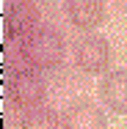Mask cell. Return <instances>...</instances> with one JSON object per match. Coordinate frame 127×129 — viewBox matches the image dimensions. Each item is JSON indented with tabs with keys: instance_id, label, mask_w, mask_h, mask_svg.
Returning <instances> with one entry per match:
<instances>
[{
	"instance_id": "8992f818",
	"label": "cell",
	"mask_w": 127,
	"mask_h": 129,
	"mask_svg": "<svg viewBox=\"0 0 127 129\" xmlns=\"http://www.w3.org/2000/svg\"><path fill=\"white\" fill-rule=\"evenodd\" d=\"M64 11L77 30H94L108 17V6L102 0H69L64 3Z\"/></svg>"
},
{
	"instance_id": "5b68a950",
	"label": "cell",
	"mask_w": 127,
	"mask_h": 129,
	"mask_svg": "<svg viewBox=\"0 0 127 129\" xmlns=\"http://www.w3.org/2000/svg\"><path fill=\"white\" fill-rule=\"evenodd\" d=\"M64 129H105V113L97 102L91 99H77V102L66 104V110L61 113Z\"/></svg>"
},
{
	"instance_id": "7a4b0ae2",
	"label": "cell",
	"mask_w": 127,
	"mask_h": 129,
	"mask_svg": "<svg viewBox=\"0 0 127 129\" xmlns=\"http://www.w3.org/2000/svg\"><path fill=\"white\" fill-rule=\"evenodd\" d=\"M6 93H8V99H6L8 104L28 113V110H36V107H44L47 82L36 72H20V74H11L6 80Z\"/></svg>"
},
{
	"instance_id": "9c48e42d",
	"label": "cell",
	"mask_w": 127,
	"mask_h": 129,
	"mask_svg": "<svg viewBox=\"0 0 127 129\" xmlns=\"http://www.w3.org/2000/svg\"><path fill=\"white\" fill-rule=\"evenodd\" d=\"M113 8H116V11H122V14H127V3H113Z\"/></svg>"
},
{
	"instance_id": "277c9868",
	"label": "cell",
	"mask_w": 127,
	"mask_h": 129,
	"mask_svg": "<svg viewBox=\"0 0 127 129\" xmlns=\"http://www.w3.org/2000/svg\"><path fill=\"white\" fill-rule=\"evenodd\" d=\"M42 8L30 0H14L6 8V39H28L39 27Z\"/></svg>"
},
{
	"instance_id": "30bf717a",
	"label": "cell",
	"mask_w": 127,
	"mask_h": 129,
	"mask_svg": "<svg viewBox=\"0 0 127 129\" xmlns=\"http://www.w3.org/2000/svg\"><path fill=\"white\" fill-rule=\"evenodd\" d=\"M6 129H11V126H6ZM14 129H20V126H14Z\"/></svg>"
},
{
	"instance_id": "ba28073f",
	"label": "cell",
	"mask_w": 127,
	"mask_h": 129,
	"mask_svg": "<svg viewBox=\"0 0 127 129\" xmlns=\"http://www.w3.org/2000/svg\"><path fill=\"white\" fill-rule=\"evenodd\" d=\"M20 129H64V121H61V115H58V110H52V107H36V110H28L22 113V118H20Z\"/></svg>"
},
{
	"instance_id": "3957f363",
	"label": "cell",
	"mask_w": 127,
	"mask_h": 129,
	"mask_svg": "<svg viewBox=\"0 0 127 129\" xmlns=\"http://www.w3.org/2000/svg\"><path fill=\"white\" fill-rule=\"evenodd\" d=\"M75 66L86 74H100L111 66V44L105 36L88 33L75 41Z\"/></svg>"
},
{
	"instance_id": "6da1fadb",
	"label": "cell",
	"mask_w": 127,
	"mask_h": 129,
	"mask_svg": "<svg viewBox=\"0 0 127 129\" xmlns=\"http://www.w3.org/2000/svg\"><path fill=\"white\" fill-rule=\"evenodd\" d=\"M64 52H66V41H64V33L58 27L39 25L25 39V55H28L33 69H55V66H61Z\"/></svg>"
},
{
	"instance_id": "52a82bcc",
	"label": "cell",
	"mask_w": 127,
	"mask_h": 129,
	"mask_svg": "<svg viewBox=\"0 0 127 129\" xmlns=\"http://www.w3.org/2000/svg\"><path fill=\"white\" fill-rule=\"evenodd\" d=\"M100 99L108 110L113 113H127V72L124 69H116V72H108L100 80Z\"/></svg>"
}]
</instances>
